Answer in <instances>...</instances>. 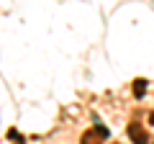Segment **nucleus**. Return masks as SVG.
I'll list each match as a JSON object with an SVG mask.
<instances>
[{
	"label": "nucleus",
	"mask_w": 154,
	"mask_h": 144,
	"mask_svg": "<svg viewBox=\"0 0 154 144\" xmlns=\"http://www.w3.org/2000/svg\"><path fill=\"white\" fill-rule=\"evenodd\" d=\"M103 139H108V129L105 126H95V129H90V131H85L82 134V139H80V144H100Z\"/></svg>",
	"instance_id": "1"
},
{
	"label": "nucleus",
	"mask_w": 154,
	"mask_h": 144,
	"mask_svg": "<svg viewBox=\"0 0 154 144\" xmlns=\"http://www.w3.org/2000/svg\"><path fill=\"white\" fill-rule=\"evenodd\" d=\"M128 136L134 139V144H149V134L144 126H139V124H131L128 126Z\"/></svg>",
	"instance_id": "2"
},
{
	"label": "nucleus",
	"mask_w": 154,
	"mask_h": 144,
	"mask_svg": "<svg viewBox=\"0 0 154 144\" xmlns=\"http://www.w3.org/2000/svg\"><path fill=\"white\" fill-rule=\"evenodd\" d=\"M144 93H146V80H134V95L141 98Z\"/></svg>",
	"instance_id": "3"
},
{
	"label": "nucleus",
	"mask_w": 154,
	"mask_h": 144,
	"mask_svg": "<svg viewBox=\"0 0 154 144\" xmlns=\"http://www.w3.org/2000/svg\"><path fill=\"white\" fill-rule=\"evenodd\" d=\"M149 124H154V111H152V113H149Z\"/></svg>",
	"instance_id": "4"
}]
</instances>
